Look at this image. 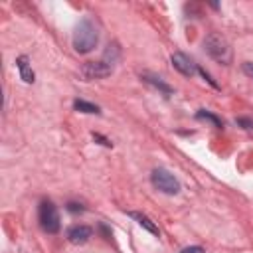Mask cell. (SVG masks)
I'll list each match as a JSON object with an SVG mask.
<instances>
[{
    "label": "cell",
    "mask_w": 253,
    "mask_h": 253,
    "mask_svg": "<svg viewBox=\"0 0 253 253\" xmlns=\"http://www.w3.org/2000/svg\"><path fill=\"white\" fill-rule=\"evenodd\" d=\"M111 65L105 63V61H87L83 67H81V73L87 77V79H103L107 75H111Z\"/></svg>",
    "instance_id": "5"
},
{
    "label": "cell",
    "mask_w": 253,
    "mask_h": 253,
    "mask_svg": "<svg viewBox=\"0 0 253 253\" xmlns=\"http://www.w3.org/2000/svg\"><path fill=\"white\" fill-rule=\"evenodd\" d=\"M180 253H204V247H200V245H190V247H184Z\"/></svg>",
    "instance_id": "17"
},
{
    "label": "cell",
    "mask_w": 253,
    "mask_h": 253,
    "mask_svg": "<svg viewBox=\"0 0 253 253\" xmlns=\"http://www.w3.org/2000/svg\"><path fill=\"white\" fill-rule=\"evenodd\" d=\"M172 65H174L182 75H186V77H192V75L198 71V67L194 65V61H192L186 53H182V51L172 53Z\"/></svg>",
    "instance_id": "6"
},
{
    "label": "cell",
    "mask_w": 253,
    "mask_h": 253,
    "mask_svg": "<svg viewBox=\"0 0 253 253\" xmlns=\"http://www.w3.org/2000/svg\"><path fill=\"white\" fill-rule=\"evenodd\" d=\"M150 182H152V186H154L156 190H160V192H164V194L174 196V194L180 192V182L174 178V174H170V172L164 170V168H154L152 174H150Z\"/></svg>",
    "instance_id": "4"
},
{
    "label": "cell",
    "mask_w": 253,
    "mask_h": 253,
    "mask_svg": "<svg viewBox=\"0 0 253 253\" xmlns=\"http://www.w3.org/2000/svg\"><path fill=\"white\" fill-rule=\"evenodd\" d=\"M73 109L75 111H79V113H89V115H99L101 111H99V107L97 105H93V103H87V101H83V99H75L73 101Z\"/></svg>",
    "instance_id": "12"
},
{
    "label": "cell",
    "mask_w": 253,
    "mask_h": 253,
    "mask_svg": "<svg viewBox=\"0 0 253 253\" xmlns=\"http://www.w3.org/2000/svg\"><path fill=\"white\" fill-rule=\"evenodd\" d=\"M204 51L215 59L217 63H223V65H229L231 63V47H229V42L219 34V32H211L204 38Z\"/></svg>",
    "instance_id": "2"
},
{
    "label": "cell",
    "mask_w": 253,
    "mask_h": 253,
    "mask_svg": "<svg viewBox=\"0 0 253 253\" xmlns=\"http://www.w3.org/2000/svg\"><path fill=\"white\" fill-rule=\"evenodd\" d=\"M38 221H40V227L47 233H57L59 231V213H57V208L49 200H43L40 204Z\"/></svg>",
    "instance_id": "3"
},
{
    "label": "cell",
    "mask_w": 253,
    "mask_h": 253,
    "mask_svg": "<svg viewBox=\"0 0 253 253\" xmlns=\"http://www.w3.org/2000/svg\"><path fill=\"white\" fill-rule=\"evenodd\" d=\"M130 217H134L136 221H138V225H142L146 231H150L152 235H158V227L154 225V221L150 219V217H146L144 213H138V211H132L130 213Z\"/></svg>",
    "instance_id": "10"
},
{
    "label": "cell",
    "mask_w": 253,
    "mask_h": 253,
    "mask_svg": "<svg viewBox=\"0 0 253 253\" xmlns=\"http://www.w3.org/2000/svg\"><path fill=\"white\" fill-rule=\"evenodd\" d=\"M93 138H95V140H99V142H101V144H105V146H113V142H111L109 138L101 136V134H93Z\"/></svg>",
    "instance_id": "18"
},
{
    "label": "cell",
    "mask_w": 253,
    "mask_h": 253,
    "mask_svg": "<svg viewBox=\"0 0 253 253\" xmlns=\"http://www.w3.org/2000/svg\"><path fill=\"white\" fill-rule=\"evenodd\" d=\"M235 123H237V125H241L243 128H253V119H247V117H239V119H235Z\"/></svg>",
    "instance_id": "15"
},
{
    "label": "cell",
    "mask_w": 253,
    "mask_h": 253,
    "mask_svg": "<svg viewBox=\"0 0 253 253\" xmlns=\"http://www.w3.org/2000/svg\"><path fill=\"white\" fill-rule=\"evenodd\" d=\"M16 65H18V69H20V75H22V79L26 81V83H34V71L30 69V59H28V55H20L18 59H16Z\"/></svg>",
    "instance_id": "8"
},
{
    "label": "cell",
    "mask_w": 253,
    "mask_h": 253,
    "mask_svg": "<svg viewBox=\"0 0 253 253\" xmlns=\"http://www.w3.org/2000/svg\"><path fill=\"white\" fill-rule=\"evenodd\" d=\"M241 69H243V73H245L247 77L253 79V63H251V61H245V63L241 65Z\"/></svg>",
    "instance_id": "16"
},
{
    "label": "cell",
    "mask_w": 253,
    "mask_h": 253,
    "mask_svg": "<svg viewBox=\"0 0 253 253\" xmlns=\"http://www.w3.org/2000/svg\"><path fill=\"white\" fill-rule=\"evenodd\" d=\"M91 235H93V229L87 227V225H73V227L67 229V239H69L71 243H75V245L85 243Z\"/></svg>",
    "instance_id": "7"
},
{
    "label": "cell",
    "mask_w": 253,
    "mask_h": 253,
    "mask_svg": "<svg viewBox=\"0 0 253 253\" xmlns=\"http://www.w3.org/2000/svg\"><path fill=\"white\" fill-rule=\"evenodd\" d=\"M99 43V30L97 26L85 18L81 20L77 26H75V32H73V49L77 53H89L97 47Z\"/></svg>",
    "instance_id": "1"
},
{
    "label": "cell",
    "mask_w": 253,
    "mask_h": 253,
    "mask_svg": "<svg viewBox=\"0 0 253 253\" xmlns=\"http://www.w3.org/2000/svg\"><path fill=\"white\" fill-rule=\"evenodd\" d=\"M198 71H200V75H202V77H204V79H206V81H208V83H210V85H211L213 89H219V85H217V83H215V81H213V79L210 77V73H208L206 69H202V67H198Z\"/></svg>",
    "instance_id": "13"
},
{
    "label": "cell",
    "mask_w": 253,
    "mask_h": 253,
    "mask_svg": "<svg viewBox=\"0 0 253 253\" xmlns=\"http://www.w3.org/2000/svg\"><path fill=\"white\" fill-rule=\"evenodd\" d=\"M67 211H71V213H81V211H85V208H83L81 204H77V202H69V204H67Z\"/></svg>",
    "instance_id": "14"
},
{
    "label": "cell",
    "mask_w": 253,
    "mask_h": 253,
    "mask_svg": "<svg viewBox=\"0 0 253 253\" xmlns=\"http://www.w3.org/2000/svg\"><path fill=\"white\" fill-rule=\"evenodd\" d=\"M140 77H142V81H144V83H148V85L156 87V89H158V91H162L164 95H170V93H172V87H170L168 83H164L160 77H156V75H152V73H142Z\"/></svg>",
    "instance_id": "9"
},
{
    "label": "cell",
    "mask_w": 253,
    "mask_h": 253,
    "mask_svg": "<svg viewBox=\"0 0 253 253\" xmlns=\"http://www.w3.org/2000/svg\"><path fill=\"white\" fill-rule=\"evenodd\" d=\"M196 119H198V121H208V123H211L215 128H223V121H221L217 115L208 113L206 109H200V111L196 113Z\"/></svg>",
    "instance_id": "11"
}]
</instances>
